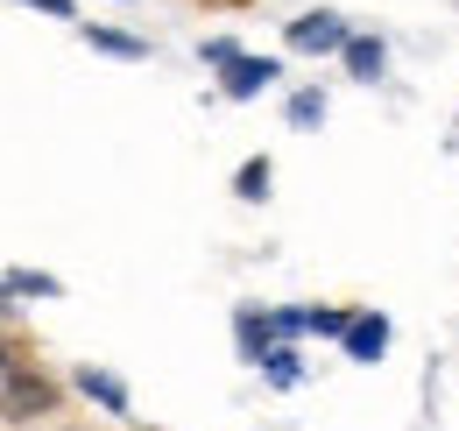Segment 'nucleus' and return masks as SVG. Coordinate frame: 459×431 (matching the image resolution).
I'll list each match as a JSON object with an SVG mask.
<instances>
[{"label": "nucleus", "instance_id": "f257e3e1", "mask_svg": "<svg viewBox=\"0 0 459 431\" xmlns=\"http://www.w3.org/2000/svg\"><path fill=\"white\" fill-rule=\"evenodd\" d=\"M57 410V382L36 375V368H7L0 375V425H36Z\"/></svg>", "mask_w": 459, "mask_h": 431}, {"label": "nucleus", "instance_id": "f03ea898", "mask_svg": "<svg viewBox=\"0 0 459 431\" xmlns=\"http://www.w3.org/2000/svg\"><path fill=\"white\" fill-rule=\"evenodd\" d=\"M346 36H353V29H346L333 7H318V14H297V22H290V50H297V57H340Z\"/></svg>", "mask_w": 459, "mask_h": 431}, {"label": "nucleus", "instance_id": "7ed1b4c3", "mask_svg": "<svg viewBox=\"0 0 459 431\" xmlns=\"http://www.w3.org/2000/svg\"><path fill=\"white\" fill-rule=\"evenodd\" d=\"M276 78H283V57H247L240 50L227 64V78H220V92H227V100H255V92H269Z\"/></svg>", "mask_w": 459, "mask_h": 431}, {"label": "nucleus", "instance_id": "20e7f679", "mask_svg": "<svg viewBox=\"0 0 459 431\" xmlns=\"http://www.w3.org/2000/svg\"><path fill=\"white\" fill-rule=\"evenodd\" d=\"M346 361H360V368H375L382 354H389V319L382 312H353V325H346Z\"/></svg>", "mask_w": 459, "mask_h": 431}, {"label": "nucleus", "instance_id": "39448f33", "mask_svg": "<svg viewBox=\"0 0 459 431\" xmlns=\"http://www.w3.org/2000/svg\"><path fill=\"white\" fill-rule=\"evenodd\" d=\"M340 64H346V78H360V85H375V78L389 71V43H382V36H346Z\"/></svg>", "mask_w": 459, "mask_h": 431}, {"label": "nucleus", "instance_id": "423d86ee", "mask_svg": "<svg viewBox=\"0 0 459 431\" xmlns=\"http://www.w3.org/2000/svg\"><path fill=\"white\" fill-rule=\"evenodd\" d=\"M233 339H240V361H255V368H262V354L276 347V332H269V319H262L255 304H240V312H233Z\"/></svg>", "mask_w": 459, "mask_h": 431}, {"label": "nucleus", "instance_id": "0eeeda50", "mask_svg": "<svg viewBox=\"0 0 459 431\" xmlns=\"http://www.w3.org/2000/svg\"><path fill=\"white\" fill-rule=\"evenodd\" d=\"M78 389H85L107 418H127V382H120V375H107V368H78Z\"/></svg>", "mask_w": 459, "mask_h": 431}, {"label": "nucleus", "instance_id": "6e6552de", "mask_svg": "<svg viewBox=\"0 0 459 431\" xmlns=\"http://www.w3.org/2000/svg\"><path fill=\"white\" fill-rule=\"evenodd\" d=\"M269 184H276V163H269V156H247L240 170H233V198H247V206H262Z\"/></svg>", "mask_w": 459, "mask_h": 431}, {"label": "nucleus", "instance_id": "1a4fd4ad", "mask_svg": "<svg viewBox=\"0 0 459 431\" xmlns=\"http://www.w3.org/2000/svg\"><path fill=\"white\" fill-rule=\"evenodd\" d=\"M78 36H85L100 57H149V43H142V36H127V29H92V22H85Z\"/></svg>", "mask_w": 459, "mask_h": 431}, {"label": "nucleus", "instance_id": "9d476101", "mask_svg": "<svg viewBox=\"0 0 459 431\" xmlns=\"http://www.w3.org/2000/svg\"><path fill=\"white\" fill-rule=\"evenodd\" d=\"M0 290H7V297H57L64 283H57V276H43V269H7Z\"/></svg>", "mask_w": 459, "mask_h": 431}, {"label": "nucleus", "instance_id": "9b49d317", "mask_svg": "<svg viewBox=\"0 0 459 431\" xmlns=\"http://www.w3.org/2000/svg\"><path fill=\"white\" fill-rule=\"evenodd\" d=\"M318 120H325V92H318V85H304V92L290 100V128H318Z\"/></svg>", "mask_w": 459, "mask_h": 431}, {"label": "nucleus", "instance_id": "f8f14e48", "mask_svg": "<svg viewBox=\"0 0 459 431\" xmlns=\"http://www.w3.org/2000/svg\"><path fill=\"white\" fill-rule=\"evenodd\" d=\"M346 325L353 312H304V332H318V339H346Z\"/></svg>", "mask_w": 459, "mask_h": 431}, {"label": "nucleus", "instance_id": "ddd939ff", "mask_svg": "<svg viewBox=\"0 0 459 431\" xmlns=\"http://www.w3.org/2000/svg\"><path fill=\"white\" fill-rule=\"evenodd\" d=\"M262 368H269V382H283V389H290V382H297V375H304L290 347H269V354H262Z\"/></svg>", "mask_w": 459, "mask_h": 431}, {"label": "nucleus", "instance_id": "4468645a", "mask_svg": "<svg viewBox=\"0 0 459 431\" xmlns=\"http://www.w3.org/2000/svg\"><path fill=\"white\" fill-rule=\"evenodd\" d=\"M198 57H205V64H220V71H227L233 57H240V43H233V36H205V43H198Z\"/></svg>", "mask_w": 459, "mask_h": 431}, {"label": "nucleus", "instance_id": "2eb2a0df", "mask_svg": "<svg viewBox=\"0 0 459 431\" xmlns=\"http://www.w3.org/2000/svg\"><path fill=\"white\" fill-rule=\"evenodd\" d=\"M22 7H43V14H57V22H71V14H78L71 0H22Z\"/></svg>", "mask_w": 459, "mask_h": 431}, {"label": "nucleus", "instance_id": "dca6fc26", "mask_svg": "<svg viewBox=\"0 0 459 431\" xmlns=\"http://www.w3.org/2000/svg\"><path fill=\"white\" fill-rule=\"evenodd\" d=\"M0 319H14V297H7V290H0Z\"/></svg>", "mask_w": 459, "mask_h": 431}]
</instances>
